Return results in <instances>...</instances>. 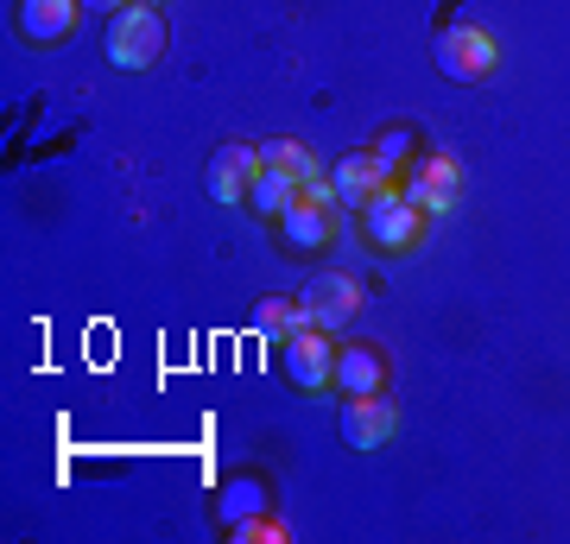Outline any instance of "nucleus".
Wrapping results in <instances>:
<instances>
[{
    "mask_svg": "<svg viewBox=\"0 0 570 544\" xmlns=\"http://www.w3.org/2000/svg\"><path fill=\"white\" fill-rule=\"evenodd\" d=\"M298 304L311 310V323H317V329H343V323L362 310V285L348 279V273H336V266H324V273H311V279H305Z\"/></svg>",
    "mask_w": 570,
    "mask_h": 544,
    "instance_id": "39448f33",
    "label": "nucleus"
},
{
    "mask_svg": "<svg viewBox=\"0 0 570 544\" xmlns=\"http://www.w3.org/2000/svg\"><path fill=\"white\" fill-rule=\"evenodd\" d=\"M362 222H367V241L381 247L387 260H400V254H412V247H419V235H425V209L381 184V190L362 202Z\"/></svg>",
    "mask_w": 570,
    "mask_h": 544,
    "instance_id": "f03ea898",
    "label": "nucleus"
},
{
    "mask_svg": "<svg viewBox=\"0 0 570 544\" xmlns=\"http://www.w3.org/2000/svg\"><path fill=\"white\" fill-rule=\"evenodd\" d=\"M165 13L146 0H127L121 13H108V63L115 70H153L165 58Z\"/></svg>",
    "mask_w": 570,
    "mask_h": 544,
    "instance_id": "f257e3e1",
    "label": "nucleus"
},
{
    "mask_svg": "<svg viewBox=\"0 0 570 544\" xmlns=\"http://www.w3.org/2000/svg\"><path fill=\"white\" fill-rule=\"evenodd\" d=\"M82 0H20V32L32 44H63V39H77V26H82Z\"/></svg>",
    "mask_w": 570,
    "mask_h": 544,
    "instance_id": "6e6552de",
    "label": "nucleus"
},
{
    "mask_svg": "<svg viewBox=\"0 0 570 544\" xmlns=\"http://www.w3.org/2000/svg\"><path fill=\"white\" fill-rule=\"evenodd\" d=\"M82 7H89V13H121L127 0H82Z\"/></svg>",
    "mask_w": 570,
    "mask_h": 544,
    "instance_id": "f3484780",
    "label": "nucleus"
},
{
    "mask_svg": "<svg viewBox=\"0 0 570 544\" xmlns=\"http://www.w3.org/2000/svg\"><path fill=\"white\" fill-rule=\"evenodd\" d=\"M279 374L298 393H324L336 386V348H330V329H298L279 343Z\"/></svg>",
    "mask_w": 570,
    "mask_h": 544,
    "instance_id": "20e7f679",
    "label": "nucleus"
},
{
    "mask_svg": "<svg viewBox=\"0 0 570 544\" xmlns=\"http://www.w3.org/2000/svg\"><path fill=\"white\" fill-rule=\"evenodd\" d=\"M406 197L425 209V216H450L456 202H463V190H456V159L450 152H438V159H425L419 171H412Z\"/></svg>",
    "mask_w": 570,
    "mask_h": 544,
    "instance_id": "f8f14e48",
    "label": "nucleus"
},
{
    "mask_svg": "<svg viewBox=\"0 0 570 544\" xmlns=\"http://www.w3.org/2000/svg\"><path fill=\"white\" fill-rule=\"evenodd\" d=\"M393 431H400V412L387 405V393H362V399H343V444L348 449H381L393 444Z\"/></svg>",
    "mask_w": 570,
    "mask_h": 544,
    "instance_id": "423d86ee",
    "label": "nucleus"
},
{
    "mask_svg": "<svg viewBox=\"0 0 570 544\" xmlns=\"http://www.w3.org/2000/svg\"><path fill=\"white\" fill-rule=\"evenodd\" d=\"M336 393L362 399V393H387V355L374 343H348L336 348Z\"/></svg>",
    "mask_w": 570,
    "mask_h": 544,
    "instance_id": "1a4fd4ad",
    "label": "nucleus"
},
{
    "mask_svg": "<svg viewBox=\"0 0 570 544\" xmlns=\"http://www.w3.org/2000/svg\"><path fill=\"white\" fill-rule=\"evenodd\" d=\"M254 171H261V146H223V152L209 159L204 184H209V197L216 202H247Z\"/></svg>",
    "mask_w": 570,
    "mask_h": 544,
    "instance_id": "9b49d317",
    "label": "nucleus"
},
{
    "mask_svg": "<svg viewBox=\"0 0 570 544\" xmlns=\"http://www.w3.org/2000/svg\"><path fill=\"white\" fill-rule=\"evenodd\" d=\"M298 197H305V178H298V171H285V165H261V171H254V184H247L242 209H254L261 222H279Z\"/></svg>",
    "mask_w": 570,
    "mask_h": 544,
    "instance_id": "9d476101",
    "label": "nucleus"
},
{
    "mask_svg": "<svg viewBox=\"0 0 570 544\" xmlns=\"http://www.w3.org/2000/svg\"><path fill=\"white\" fill-rule=\"evenodd\" d=\"M146 7H159V0H146Z\"/></svg>",
    "mask_w": 570,
    "mask_h": 544,
    "instance_id": "a211bd4d",
    "label": "nucleus"
},
{
    "mask_svg": "<svg viewBox=\"0 0 570 544\" xmlns=\"http://www.w3.org/2000/svg\"><path fill=\"white\" fill-rule=\"evenodd\" d=\"M330 235H336V216H330V202L298 197V202H292V209L279 216V241H285V254H324Z\"/></svg>",
    "mask_w": 570,
    "mask_h": 544,
    "instance_id": "0eeeda50",
    "label": "nucleus"
},
{
    "mask_svg": "<svg viewBox=\"0 0 570 544\" xmlns=\"http://www.w3.org/2000/svg\"><path fill=\"white\" fill-rule=\"evenodd\" d=\"M431 58H438V70H444L450 82H482L494 63H501V44H494L482 26H444Z\"/></svg>",
    "mask_w": 570,
    "mask_h": 544,
    "instance_id": "7ed1b4c3",
    "label": "nucleus"
},
{
    "mask_svg": "<svg viewBox=\"0 0 570 544\" xmlns=\"http://www.w3.org/2000/svg\"><path fill=\"white\" fill-rule=\"evenodd\" d=\"M261 165H285V171H298V178H317V165H311V152L298 140H266Z\"/></svg>",
    "mask_w": 570,
    "mask_h": 544,
    "instance_id": "4468645a",
    "label": "nucleus"
},
{
    "mask_svg": "<svg viewBox=\"0 0 570 544\" xmlns=\"http://www.w3.org/2000/svg\"><path fill=\"white\" fill-rule=\"evenodd\" d=\"M330 184H336V209H362V202L387 184V165L374 159V146H362V152H348V159L336 165Z\"/></svg>",
    "mask_w": 570,
    "mask_h": 544,
    "instance_id": "ddd939ff",
    "label": "nucleus"
},
{
    "mask_svg": "<svg viewBox=\"0 0 570 544\" xmlns=\"http://www.w3.org/2000/svg\"><path fill=\"white\" fill-rule=\"evenodd\" d=\"M261 506H266V487H261V482H235V487H223V513H228L235 525L254 520Z\"/></svg>",
    "mask_w": 570,
    "mask_h": 544,
    "instance_id": "2eb2a0df",
    "label": "nucleus"
},
{
    "mask_svg": "<svg viewBox=\"0 0 570 544\" xmlns=\"http://www.w3.org/2000/svg\"><path fill=\"white\" fill-rule=\"evenodd\" d=\"M235 538H285V525H273V520H242V525H235Z\"/></svg>",
    "mask_w": 570,
    "mask_h": 544,
    "instance_id": "dca6fc26",
    "label": "nucleus"
}]
</instances>
